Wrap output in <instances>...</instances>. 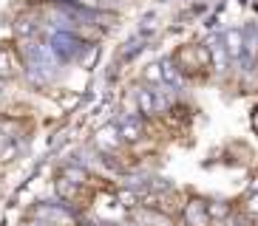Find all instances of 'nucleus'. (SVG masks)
Listing matches in <instances>:
<instances>
[{
    "label": "nucleus",
    "mask_w": 258,
    "mask_h": 226,
    "mask_svg": "<svg viewBox=\"0 0 258 226\" xmlns=\"http://www.w3.org/2000/svg\"><path fill=\"white\" fill-rule=\"evenodd\" d=\"M173 60L179 62L184 76H205L210 71V48L205 45H182L179 51L173 54Z\"/></svg>",
    "instance_id": "obj_1"
},
{
    "label": "nucleus",
    "mask_w": 258,
    "mask_h": 226,
    "mask_svg": "<svg viewBox=\"0 0 258 226\" xmlns=\"http://www.w3.org/2000/svg\"><path fill=\"white\" fill-rule=\"evenodd\" d=\"M119 142H122V136H119V128H116V125H108V128L97 130V136H94V144H97V150H102V153L116 150Z\"/></svg>",
    "instance_id": "obj_2"
},
{
    "label": "nucleus",
    "mask_w": 258,
    "mask_h": 226,
    "mask_svg": "<svg viewBox=\"0 0 258 226\" xmlns=\"http://www.w3.org/2000/svg\"><path fill=\"white\" fill-rule=\"evenodd\" d=\"M184 220H187L190 226H207L210 223V218H207V206L202 201H190L187 206H184Z\"/></svg>",
    "instance_id": "obj_3"
},
{
    "label": "nucleus",
    "mask_w": 258,
    "mask_h": 226,
    "mask_svg": "<svg viewBox=\"0 0 258 226\" xmlns=\"http://www.w3.org/2000/svg\"><path fill=\"white\" fill-rule=\"evenodd\" d=\"M17 71H20L17 57L9 48H0V79H12V76H17Z\"/></svg>",
    "instance_id": "obj_4"
},
{
    "label": "nucleus",
    "mask_w": 258,
    "mask_h": 226,
    "mask_svg": "<svg viewBox=\"0 0 258 226\" xmlns=\"http://www.w3.org/2000/svg\"><path fill=\"white\" fill-rule=\"evenodd\" d=\"M137 102H139V113H145V116H153L156 113V99H153V93L148 88L137 90Z\"/></svg>",
    "instance_id": "obj_5"
},
{
    "label": "nucleus",
    "mask_w": 258,
    "mask_h": 226,
    "mask_svg": "<svg viewBox=\"0 0 258 226\" xmlns=\"http://www.w3.org/2000/svg\"><path fill=\"white\" fill-rule=\"evenodd\" d=\"M119 136L125 139V142L134 144V142H139V139L145 136V128L139 125V122H125V125L119 128Z\"/></svg>",
    "instance_id": "obj_6"
},
{
    "label": "nucleus",
    "mask_w": 258,
    "mask_h": 226,
    "mask_svg": "<svg viewBox=\"0 0 258 226\" xmlns=\"http://www.w3.org/2000/svg\"><path fill=\"white\" fill-rule=\"evenodd\" d=\"M142 79H145V82H151V85H162V82H165V68L153 62V65H148L142 71Z\"/></svg>",
    "instance_id": "obj_7"
},
{
    "label": "nucleus",
    "mask_w": 258,
    "mask_h": 226,
    "mask_svg": "<svg viewBox=\"0 0 258 226\" xmlns=\"http://www.w3.org/2000/svg\"><path fill=\"white\" fill-rule=\"evenodd\" d=\"M205 206H207V218H216V220H221V218H227V215H230V203L213 201V203H205Z\"/></svg>",
    "instance_id": "obj_8"
},
{
    "label": "nucleus",
    "mask_w": 258,
    "mask_h": 226,
    "mask_svg": "<svg viewBox=\"0 0 258 226\" xmlns=\"http://www.w3.org/2000/svg\"><path fill=\"white\" fill-rule=\"evenodd\" d=\"M15 156H17V147L12 144V139H9V136L0 133V161H12Z\"/></svg>",
    "instance_id": "obj_9"
},
{
    "label": "nucleus",
    "mask_w": 258,
    "mask_h": 226,
    "mask_svg": "<svg viewBox=\"0 0 258 226\" xmlns=\"http://www.w3.org/2000/svg\"><path fill=\"white\" fill-rule=\"evenodd\" d=\"M244 209L250 212V215H258V192L247 195V203H244Z\"/></svg>",
    "instance_id": "obj_10"
},
{
    "label": "nucleus",
    "mask_w": 258,
    "mask_h": 226,
    "mask_svg": "<svg viewBox=\"0 0 258 226\" xmlns=\"http://www.w3.org/2000/svg\"><path fill=\"white\" fill-rule=\"evenodd\" d=\"M31 31H34V26L29 20H17V34H31Z\"/></svg>",
    "instance_id": "obj_11"
}]
</instances>
